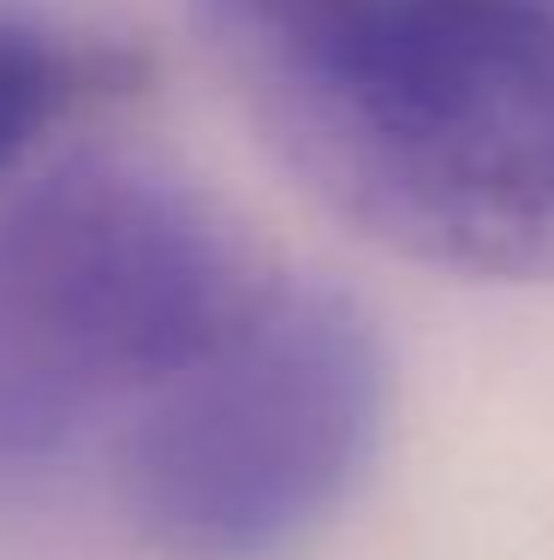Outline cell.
Segmentation results:
<instances>
[{
  "instance_id": "3957f363",
  "label": "cell",
  "mask_w": 554,
  "mask_h": 560,
  "mask_svg": "<svg viewBox=\"0 0 554 560\" xmlns=\"http://www.w3.org/2000/svg\"><path fill=\"white\" fill-rule=\"evenodd\" d=\"M126 453L131 518L179 560H269L358 483L388 406L369 316L334 287L269 280Z\"/></svg>"
},
{
  "instance_id": "6da1fadb",
  "label": "cell",
  "mask_w": 554,
  "mask_h": 560,
  "mask_svg": "<svg viewBox=\"0 0 554 560\" xmlns=\"http://www.w3.org/2000/svg\"><path fill=\"white\" fill-rule=\"evenodd\" d=\"M286 167L376 245L554 280V0H197Z\"/></svg>"
},
{
  "instance_id": "277c9868",
  "label": "cell",
  "mask_w": 554,
  "mask_h": 560,
  "mask_svg": "<svg viewBox=\"0 0 554 560\" xmlns=\"http://www.w3.org/2000/svg\"><path fill=\"white\" fill-rule=\"evenodd\" d=\"M108 43L78 36L48 7L0 0V173L84 96L108 90Z\"/></svg>"
},
{
  "instance_id": "7a4b0ae2",
  "label": "cell",
  "mask_w": 554,
  "mask_h": 560,
  "mask_svg": "<svg viewBox=\"0 0 554 560\" xmlns=\"http://www.w3.org/2000/svg\"><path fill=\"white\" fill-rule=\"evenodd\" d=\"M269 287L233 226L155 167L72 162L0 215V477L167 388Z\"/></svg>"
}]
</instances>
